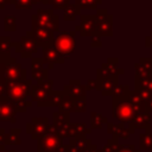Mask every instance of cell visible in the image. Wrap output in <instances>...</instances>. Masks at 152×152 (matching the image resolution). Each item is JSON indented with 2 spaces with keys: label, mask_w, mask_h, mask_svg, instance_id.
Segmentation results:
<instances>
[{
  "label": "cell",
  "mask_w": 152,
  "mask_h": 152,
  "mask_svg": "<svg viewBox=\"0 0 152 152\" xmlns=\"http://www.w3.org/2000/svg\"><path fill=\"white\" fill-rule=\"evenodd\" d=\"M32 81L23 80L18 82H6L5 96L17 108V112L25 113L32 106Z\"/></svg>",
  "instance_id": "obj_1"
},
{
  "label": "cell",
  "mask_w": 152,
  "mask_h": 152,
  "mask_svg": "<svg viewBox=\"0 0 152 152\" xmlns=\"http://www.w3.org/2000/svg\"><path fill=\"white\" fill-rule=\"evenodd\" d=\"M37 152H66L63 139L57 134L55 125H49L46 134L37 142Z\"/></svg>",
  "instance_id": "obj_2"
},
{
  "label": "cell",
  "mask_w": 152,
  "mask_h": 152,
  "mask_svg": "<svg viewBox=\"0 0 152 152\" xmlns=\"http://www.w3.org/2000/svg\"><path fill=\"white\" fill-rule=\"evenodd\" d=\"M53 81L52 80H44L37 82L36 86H32V100L39 107H51L52 102V90Z\"/></svg>",
  "instance_id": "obj_3"
},
{
  "label": "cell",
  "mask_w": 152,
  "mask_h": 152,
  "mask_svg": "<svg viewBox=\"0 0 152 152\" xmlns=\"http://www.w3.org/2000/svg\"><path fill=\"white\" fill-rule=\"evenodd\" d=\"M75 31H57L53 34V46L55 49L66 58L70 56L75 49Z\"/></svg>",
  "instance_id": "obj_4"
},
{
  "label": "cell",
  "mask_w": 152,
  "mask_h": 152,
  "mask_svg": "<svg viewBox=\"0 0 152 152\" xmlns=\"http://www.w3.org/2000/svg\"><path fill=\"white\" fill-rule=\"evenodd\" d=\"M58 20L59 18L57 14H53V10H37V13L31 18V24L49 28L50 31L56 33L57 31H59Z\"/></svg>",
  "instance_id": "obj_5"
},
{
  "label": "cell",
  "mask_w": 152,
  "mask_h": 152,
  "mask_svg": "<svg viewBox=\"0 0 152 152\" xmlns=\"http://www.w3.org/2000/svg\"><path fill=\"white\" fill-rule=\"evenodd\" d=\"M135 114V109L128 101V99H113V118L121 124L129 122Z\"/></svg>",
  "instance_id": "obj_6"
},
{
  "label": "cell",
  "mask_w": 152,
  "mask_h": 152,
  "mask_svg": "<svg viewBox=\"0 0 152 152\" xmlns=\"http://www.w3.org/2000/svg\"><path fill=\"white\" fill-rule=\"evenodd\" d=\"M96 33L101 37L113 36V17L108 14L106 8L96 10Z\"/></svg>",
  "instance_id": "obj_7"
},
{
  "label": "cell",
  "mask_w": 152,
  "mask_h": 152,
  "mask_svg": "<svg viewBox=\"0 0 152 152\" xmlns=\"http://www.w3.org/2000/svg\"><path fill=\"white\" fill-rule=\"evenodd\" d=\"M26 80V69L15 61V58H11L6 62L5 65V81L6 82H18Z\"/></svg>",
  "instance_id": "obj_8"
},
{
  "label": "cell",
  "mask_w": 152,
  "mask_h": 152,
  "mask_svg": "<svg viewBox=\"0 0 152 152\" xmlns=\"http://www.w3.org/2000/svg\"><path fill=\"white\" fill-rule=\"evenodd\" d=\"M31 26L32 27H31L30 33L39 48L44 49V48L51 46L53 44V34L55 33L52 31H50L49 28L38 26L36 24H31Z\"/></svg>",
  "instance_id": "obj_9"
},
{
  "label": "cell",
  "mask_w": 152,
  "mask_h": 152,
  "mask_svg": "<svg viewBox=\"0 0 152 152\" xmlns=\"http://www.w3.org/2000/svg\"><path fill=\"white\" fill-rule=\"evenodd\" d=\"M14 48H15V51L20 55L21 58H31L32 55L37 51V49L39 46L34 42V39L32 38V36H31V33L28 31L26 36L20 38L19 42L14 43Z\"/></svg>",
  "instance_id": "obj_10"
},
{
  "label": "cell",
  "mask_w": 152,
  "mask_h": 152,
  "mask_svg": "<svg viewBox=\"0 0 152 152\" xmlns=\"http://www.w3.org/2000/svg\"><path fill=\"white\" fill-rule=\"evenodd\" d=\"M49 125L48 118H32L26 125V133L30 134L32 139L39 140L46 134Z\"/></svg>",
  "instance_id": "obj_11"
},
{
  "label": "cell",
  "mask_w": 152,
  "mask_h": 152,
  "mask_svg": "<svg viewBox=\"0 0 152 152\" xmlns=\"http://www.w3.org/2000/svg\"><path fill=\"white\" fill-rule=\"evenodd\" d=\"M82 37H91L96 33V15H84L81 14V23L75 27Z\"/></svg>",
  "instance_id": "obj_12"
},
{
  "label": "cell",
  "mask_w": 152,
  "mask_h": 152,
  "mask_svg": "<svg viewBox=\"0 0 152 152\" xmlns=\"http://www.w3.org/2000/svg\"><path fill=\"white\" fill-rule=\"evenodd\" d=\"M53 125L56 127L57 134L62 139L68 138V129H69V125H70L69 113L61 112V110L55 112L53 113Z\"/></svg>",
  "instance_id": "obj_13"
},
{
  "label": "cell",
  "mask_w": 152,
  "mask_h": 152,
  "mask_svg": "<svg viewBox=\"0 0 152 152\" xmlns=\"http://www.w3.org/2000/svg\"><path fill=\"white\" fill-rule=\"evenodd\" d=\"M42 58H43L44 65H46L49 70H51L55 66V64H57V63L63 64L64 61H65V58L55 49L53 45L46 46V48L43 49V57Z\"/></svg>",
  "instance_id": "obj_14"
},
{
  "label": "cell",
  "mask_w": 152,
  "mask_h": 152,
  "mask_svg": "<svg viewBox=\"0 0 152 152\" xmlns=\"http://www.w3.org/2000/svg\"><path fill=\"white\" fill-rule=\"evenodd\" d=\"M15 113L17 108L6 97L0 99V121H7V122H15Z\"/></svg>",
  "instance_id": "obj_15"
},
{
  "label": "cell",
  "mask_w": 152,
  "mask_h": 152,
  "mask_svg": "<svg viewBox=\"0 0 152 152\" xmlns=\"http://www.w3.org/2000/svg\"><path fill=\"white\" fill-rule=\"evenodd\" d=\"M49 71L48 69L44 68V62L43 58L38 57H32L31 58V77L33 81H44L48 80Z\"/></svg>",
  "instance_id": "obj_16"
},
{
  "label": "cell",
  "mask_w": 152,
  "mask_h": 152,
  "mask_svg": "<svg viewBox=\"0 0 152 152\" xmlns=\"http://www.w3.org/2000/svg\"><path fill=\"white\" fill-rule=\"evenodd\" d=\"M124 74V69L118 68V58H108L107 62L102 64L100 69H97L96 77H107V76H119Z\"/></svg>",
  "instance_id": "obj_17"
},
{
  "label": "cell",
  "mask_w": 152,
  "mask_h": 152,
  "mask_svg": "<svg viewBox=\"0 0 152 152\" xmlns=\"http://www.w3.org/2000/svg\"><path fill=\"white\" fill-rule=\"evenodd\" d=\"M63 90L69 94L74 100L76 99H86V93L87 88L81 83L80 80H70L68 84L64 86Z\"/></svg>",
  "instance_id": "obj_18"
},
{
  "label": "cell",
  "mask_w": 152,
  "mask_h": 152,
  "mask_svg": "<svg viewBox=\"0 0 152 152\" xmlns=\"http://www.w3.org/2000/svg\"><path fill=\"white\" fill-rule=\"evenodd\" d=\"M150 113L148 112H138L134 114L133 119L128 122L129 124V131L133 134L135 128H145V129H150Z\"/></svg>",
  "instance_id": "obj_19"
},
{
  "label": "cell",
  "mask_w": 152,
  "mask_h": 152,
  "mask_svg": "<svg viewBox=\"0 0 152 152\" xmlns=\"http://www.w3.org/2000/svg\"><path fill=\"white\" fill-rule=\"evenodd\" d=\"M99 83V90L103 96L113 95V91L118 83V76H107V77H96Z\"/></svg>",
  "instance_id": "obj_20"
},
{
  "label": "cell",
  "mask_w": 152,
  "mask_h": 152,
  "mask_svg": "<svg viewBox=\"0 0 152 152\" xmlns=\"http://www.w3.org/2000/svg\"><path fill=\"white\" fill-rule=\"evenodd\" d=\"M134 90L141 91L146 97L152 95V75L151 76H140L135 75L134 77Z\"/></svg>",
  "instance_id": "obj_21"
},
{
  "label": "cell",
  "mask_w": 152,
  "mask_h": 152,
  "mask_svg": "<svg viewBox=\"0 0 152 152\" xmlns=\"http://www.w3.org/2000/svg\"><path fill=\"white\" fill-rule=\"evenodd\" d=\"M146 100L147 97L138 90H131L128 95V101L135 109V113L138 112H146Z\"/></svg>",
  "instance_id": "obj_22"
},
{
  "label": "cell",
  "mask_w": 152,
  "mask_h": 152,
  "mask_svg": "<svg viewBox=\"0 0 152 152\" xmlns=\"http://www.w3.org/2000/svg\"><path fill=\"white\" fill-rule=\"evenodd\" d=\"M91 132L90 128H88V126L84 122H75L69 125V129H68V138L69 139H76V138H86V135H88Z\"/></svg>",
  "instance_id": "obj_23"
},
{
  "label": "cell",
  "mask_w": 152,
  "mask_h": 152,
  "mask_svg": "<svg viewBox=\"0 0 152 152\" xmlns=\"http://www.w3.org/2000/svg\"><path fill=\"white\" fill-rule=\"evenodd\" d=\"M91 145V140L88 138H76L70 139L66 146V152H84Z\"/></svg>",
  "instance_id": "obj_24"
},
{
  "label": "cell",
  "mask_w": 152,
  "mask_h": 152,
  "mask_svg": "<svg viewBox=\"0 0 152 152\" xmlns=\"http://www.w3.org/2000/svg\"><path fill=\"white\" fill-rule=\"evenodd\" d=\"M107 132L108 134L112 135V138H121V139H127L129 137L131 131L129 128H125L124 127V124H119V125H114V124H110L108 122L107 124Z\"/></svg>",
  "instance_id": "obj_25"
},
{
  "label": "cell",
  "mask_w": 152,
  "mask_h": 152,
  "mask_svg": "<svg viewBox=\"0 0 152 152\" xmlns=\"http://www.w3.org/2000/svg\"><path fill=\"white\" fill-rule=\"evenodd\" d=\"M135 75H140V76H151L152 75V58H145L141 57L139 59L138 63L134 64Z\"/></svg>",
  "instance_id": "obj_26"
},
{
  "label": "cell",
  "mask_w": 152,
  "mask_h": 152,
  "mask_svg": "<svg viewBox=\"0 0 152 152\" xmlns=\"http://www.w3.org/2000/svg\"><path fill=\"white\" fill-rule=\"evenodd\" d=\"M14 46V43L11 42V38L7 36L0 37V58L5 62H8L11 57V48Z\"/></svg>",
  "instance_id": "obj_27"
},
{
  "label": "cell",
  "mask_w": 152,
  "mask_h": 152,
  "mask_svg": "<svg viewBox=\"0 0 152 152\" xmlns=\"http://www.w3.org/2000/svg\"><path fill=\"white\" fill-rule=\"evenodd\" d=\"M20 133H21L20 128H11L10 132L5 134V146H7V145H20L21 144Z\"/></svg>",
  "instance_id": "obj_28"
},
{
  "label": "cell",
  "mask_w": 152,
  "mask_h": 152,
  "mask_svg": "<svg viewBox=\"0 0 152 152\" xmlns=\"http://www.w3.org/2000/svg\"><path fill=\"white\" fill-rule=\"evenodd\" d=\"M81 14V8L76 4H69V6L64 10L63 19L65 21H74L77 15Z\"/></svg>",
  "instance_id": "obj_29"
},
{
  "label": "cell",
  "mask_w": 152,
  "mask_h": 152,
  "mask_svg": "<svg viewBox=\"0 0 152 152\" xmlns=\"http://www.w3.org/2000/svg\"><path fill=\"white\" fill-rule=\"evenodd\" d=\"M103 124H108L106 116L102 115L100 112H91L90 113V127L91 128H101Z\"/></svg>",
  "instance_id": "obj_30"
},
{
  "label": "cell",
  "mask_w": 152,
  "mask_h": 152,
  "mask_svg": "<svg viewBox=\"0 0 152 152\" xmlns=\"http://www.w3.org/2000/svg\"><path fill=\"white\" fill-rule=\"evenodd\" d=\"M139 150H152V132L150 129H145V133L140 134V145Z\"/></svg>",
  "instance_id": "obj_31"
},
{
  "label": "cell",
  "mask_w": 152,
  "mask_h": 152,
  "mask_svg": "<svg viewBox=\"0 0 152 152\" xmlns=\"http://www.w3.org/2000/svg\"><path fill=\"white\" fill-rule=\"evenodd\" d=\"M72 103H74V99L64 91V95H63V97L59 102V106H58V110L70 114L72 112Z\"/></svg>",
  "instance_id": "obj_32"
},
{
  "label": "cell",
  "mask_w": 152,
  "mask_h": 152,
  "mask_svg": "<svg viewBox=\"0 0 152 152\" xmlns=\"http://www.w3.org/2000/svg\"><path fill=\"white\" fill-rule=\"evenodd\" d=\"M131 90H129V87L127 84H118L113 91V99H119V100H122V99H128V95H129Z\"/></svg>",
  "instance_id": "obj_33"
},
{
  "label": "cell",
  "mask_w": 152,
  "mask_h": 152,
  "mask_svg": "<svg viewBox=\"0 0 152 152\" xmlns=\"http://www.w3.org/2000/svg\"><path fill=\"white\" fill-rule=\"evenodd\" d=\"M102 0H75V4L81 10H96Z\"/></svg>",
  "instance_id": "obj_34"
},
{
  "label": "cell",
  "mask_w": 152,
  "mask_h": 152,
  "mask_svg": "<svg viewBox=\"0 0 152 152\" xmlns=\"http://www.w3.org/2000/svg\"><path fill=\"white\" fill-rule=\"evenodd\" d=\"M4 30L6 32H14L17 30V20L13 15H6L4 18Z\"/></svg>",
  "instance_id": "obj_35"
},
{
  "label": "cell",
  "mask_w": 152,
  "mask_h": 152,
  "mask_svg": "<svg viewBox=\"0 0 152 152\" xmlns=\"http://www.w3.org/2000/svg\"><path fill=\"white\" fill-rule=\"evenodd\" d=\"M87 110V101L86 99H76L72 103V112L75 113H84Z\"/></svg>",
  "instance_id": "obj_36"
},
{
  "label": "cell",
  "mask_w": 152,
  "mask_h": 152,
  "mask_svg": "<svg viewBox=\"0 0 152 152\" xmlns=\"http://www.w3.org/2000/svg\"><path fill=\"white\" fill-rule=\"evenodd\" d=\"M70 4V0H46L45 5H52L53 10H65Z\"/></svg>",
  "instance_id": "obj_37"
},
{
  "label": "cell",
  "mask_w": 152,
  "mask_h": 152,
  "mask_svg": "<svg viewBox=\"0 0 152 152\" xmlns=\"http://www.w3.org/2000/svg\"><path fill=\"white\" fill-rule=\"evenodd\" d=\"M33 4V0H13V5L17 10H31Z\"/></svg>",
  "instance_id": "obj_38"
},
{
  "label": "cell",
  "mask_w": 152,
  "mask_h": 152,
  "mask_svg": "<svg viewBox=\"0 0 152 152\" xmlns=\"http://www.w3.org/2000/svg\"><path fill=\"white\" fill-rule=\"evenodd\" d=\"M118 145H119L118 139H116V138H110V139H108L107 144L103 146V148H102L101 151H102V152H115Z\"/></svg>",
  "instance_id": "obj_39"
},
{
  "label": "cell",
  "mask_w": 152,
  "mask_h": 152,
  "mask_svg": "<svg viewBox=\"0 0 152 152\" xmlns=\"http://www.w3.org/2000/svg\"><path fill=\"white\" fill-rule=\"evenodd\" d=\"M133 144H119L115 152H139Z\"/></svg>",
  "instance_id": "obj_40"
},
{
  "label": "cell",
  "mask_w": 152,
  "mask_h": 152,
  "mask_svg": "<svg viewBox=\"0 0 152 152\" xmlns=\"http://www.w3.org/2000/svg\"><path fill=\"white\" fill-rule=\"evenodd\" d=\"M87 90H99V83L97 80H88L86 83Z\"/></svg>",
  "instance_id": "obj_41"
},
{
  "label": "cell",
  "mask_w": 152,
  "mask_h": 152,
  "mask_svg": "<svg viewBox=\"0 0 152 152\" xmlns=\"http://www.w3.org/2000/svg\"><path fill=\"white\" fill-rule=\"evenodd\" d=\"M90 38H91V46H93V48H101V46H102L101 36H99V34H93Z\"/></svg>",
  "instance_id": "obj_42"
},
{
  "label": "cell",
  "mask_w": 152,
  "mask_h": 152,
  "mask_svg": "<svg viewBox=\"0 0 152 152\" xmlns=\"http://www.w3.org/2000/svg\"><path fill=\"white\" fill-rule=\"evenodd\" d=\"M5 65L6 62L0 58V83H5Z\"/></svg>",
  "instance_id": "obj_43"
},
{
  "label": "cell",
  "mask_w": 152,
  "mask_h": 152,
  "mask_svg": "<svg viewBox=\"0 0 152 152\" xmlns=\"http://www.w3.org/2000/svg\"><path fill=\"white\" fill-rule=\"evenodd\" d=\"M146 112L152 113V95L148 96L146 100Z\"/></svg>",
  "instance_id": "obj_44"
},
{
  "label": "cell",
  "mask_w": 152,
  "mask_h": 152,
  "mask_svg": "<svg viewBox=\"0 0 152 152\" xmlns=\"http://www.w3.org/2000/svg\"><path fill=\"white\" fill-rule=\"evenodd\" d=\"M5 134L6 131L4 128H0V146H5Z\"/></svg>",
  "instance_id": "obj_45"
},
{
  "label": "cell",
  "mask_w": 152,
  "mask_h": 152,
  "mask_svg": "<svg viewBox=\"0 0 152 152\" xmlns=\"http://www.w3.org/2000/svg\"><path fill=\"white\" fill-rule=\"evenodd\" d=\"M145 45L148 46V48H152V32L150 33V36L146 37V39H145Z\"/></svg>",
  "instance_id": "obj_46"
},
{
  "label": "cell",
  "mask_w": 152,
  "mask_h": 152,
  "mask_svg": "<svg viewBox=\"0 0 152 152\" xmlns=\"http://www.w3.org/2000/svg\"><path fill=\"white\" fill-rule=\"evenodd\" d=\"M84 152H102V151H101V150H97V146L91 144V145L88 147V150H86Z\"/></svg>",
  "instance_id": "obj_47"
},
{
  "label": "cell",
  "mask_w": 152,
  "mask_h": 152,
  "mask_svg": "<svg viewBox=\"0 0 152 152\" xmlns=\"http://www.w3.org/2000/svg\"><path fill=\"white\" fill-rule=\"evenodd\" d=\"M7 4H13V0H0V10H4Z\"/></svg>",
  "instance_id": "obj_48"
},
{
  "label": "cell",
  "mask_w": 152,
  "mask_h": 152,
  "mask_svg": "<svg viewBox=\"0 0 152 152\" xmlns=\"http://www.w3.org/2000/svg\"><path fill=\"white\" fill-rule=\"evenodd\" d=\"M0 152H15V150H11V151H8V150L5 148V146H0Z\"/></svg>",
  "instance_id": "obj_49"
},
{
  "label": "cell",
  "mask_w": 152,
  "mask_h": 152,
  "mask_svg": "<svg viewBox=\"0 0 152 152\" xmlns=\"http://www.w3.org/2000/svg\"><path fill=\"white\" fill-rule=\"evenodd\" d=\"M34 1V4H37V2H40V4H45L46 2V0H33Z\"/></svg>",
  "instance_id": "obj_50"
}]
</instances>
